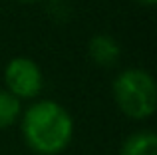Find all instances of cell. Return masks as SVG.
Instances as JSON below:
<instances>
[{
	"mask_svg": "<svg viewBox=\"0 0 157 155\" xmlns=\"http://www.w3.org/2000/svg\"><path fill=\"white\" fill-rule=\"evenodd\" d=\"M22 135L34 153L60 155L74 137V119L58 101H36L22 115Z\"/></svg>",
	"mask_w": 157,
	"mask_h": 155,
	"instance_id": "6da1fadb",
	"label": "cell"
},
{
	"mask_svg": "<svg viewBox=\"0 0 157 155\" xmlns=\"http://www.w3.org/2000/svg\"><path fill=\"white\" fill-rule=\"evenodd\" d=\"M113 100L131 119H147L157 108V88L151 74L139 68L123 70L113 80Z\"/></svg>",
	"mask_w": 157,
	"mask_h": 155,
	"instance_id": "7a4b0ae2",
	"label": "cell"
},
{
	"mask_svg": "<svg viewBox=\"0 0 157 155\" xmlns=\"http://www.w3.org/2000/svg\"><path fill=\"white\" fill-rule=\"evenodd\" d=\"M6 92L16 100H32L44 88V74L40 66L30 58H14L6 64L4 70Z\"/></svg>",
	"mask_w": 157,
	"mask_h": 155,
	"instance_id": "3957f363",
	"label": "cell"
},
{
	"mask_svg": "<svg viewBox=\"0 0 157 155\" xmlns=\"http://www.w3.org/2000/svg\"><path fill=\"white\" fill-rule=\"evenodd\" d=\"M88 52H90V58L94 60V64H98L100 68L115 66L119 60V54H121L117 42L107 34L94 36L88 44Z\"/></svg>",
	"mask_w": 157,
	"mask_h": 155,
	"instance_id": "277c9868",
	"label": "cell"
},
{
	"mask_svg": "<svg viewBox=\"0 0 157 155\" xmlns=\"http://www.w3.org/2000/svg\"><path fill=\"white\" fill-rule=\"evenodd\" d=\"M119 155H157V135L149 129L131 133L121 143Z\"/></svg>",
	"mask_w": 157,
	"mask_h": 155,
	"instance_id": "5b68a950",
	"label": "cell"
},
{
	"mask_svg": "<svg viewBox=\"0 0 157 155\" xmlns=\"http://www.w3.org/2000/svg\"><path fill=\"white\" fill-rule=\"evenodd\" d=\"M20 112H22L20 100H16L6 89H0V129L10 127V125L18 119Z\"/></svg>",
	"mask_w": 157,
	"mask_h": 155,
	"instance_id": "8992f818",
	"label": "cell"
},
{
	"mask_svg": "<svg viewBox=\"0 0 157 155\" xmlns=\"http://www.w3.org/2000/svg\"><path fill=\"white\" fill-rule=\"evenodd\" d=\"M137 4H141V6H153L157 0H135Z\"/></svg>",
	"mask_w": 157,
	"mask_h": 155,
	"instance_id": "52a82bcc",
	"label": "cell"
},
{
	"mask_svg": "<svg viewBox=\"0 0 157 155\" xmlns=\"http://www.w3.org/2000/svg\"><path fill=\"white\" fill-rule=\"evenodd\" d=\"M18 2H26V4H30V2H42V0H18Z\"/></svg>",
	"mask_w": 157,
	"mask_h": 155,
	"instance_id": "ba28073f",
	"label": "cell"
}]
</instances>
